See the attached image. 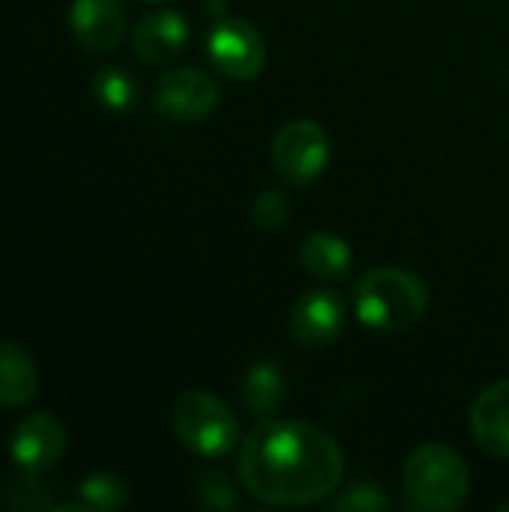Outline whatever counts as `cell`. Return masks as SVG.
I'll return each instance as SVG.
<instances>
[{
  "label": "cell",
  "instance_id": "cell-1",
  "mask_svg": "<svg viewBox=\"0 0 509 512\" xmlns=\"http://www.w3.org/2000/svg\"><path fill=\"white\" fill-rule=\"evenodd\" d=\"M243 489L270 507H312L336 495L345 477L342 447L315 423L261 420L240 447Z\"/></svg>",
  "mask_w": 509,
  "mask_h": 512
},
{
  "label": "cell",
  "instance_id": "cell-2",
  "mask_svg": "<svg viewBox=\"0 0 509 512\" xmlns=\"http://www.w3.org/2000/svg\"><path fill=\"white\" fill-rule=\"evenodd\" d=\"M429 309V288L402 267H375L354 285V312L375 333H408Z\"/></svg>",
  "mask_w": 509,
  "mask_h": 512
},
{
  "label": "cell",
  "instance_id": "cell-3",
  "mask_svg": "<svg viewBox=\"0 0 509 512\" xmlns=\"http://www.w3.org/2000/svg\"><path fill=\"white\" fill-rule=\"evenodd\" d=\"M402 486L411 510L453 512L471 498V471L453 447L426 441L408 456Z\"/></svg>",
  "mask_w": 509,
  "mask_h": 512
},
{
  "label": "cell",
  "instance_id": "cell-4",
  "mask_svg": "<svg viewBox=\"0 0 509 512\" xmlns=\"http://www.w3.org/2000/svg\"><path fill=\"white\" fill-rule=\"evenodd\" d=\"M168 417L177 441L201 459H222L240 444L234 411L207 390H183L171 402Z\"/></svg>",
  "mask_w": 509,
  "mask_h": 512
},
{
  "label": "cell",
  "instance_id": "cell-5",
  "mask_svg": "<svg viewBox=\"0 0 509 512\" xmlns=\"http://www.w3.org/2000/svg\"><path fill=\"white\" fill-rule=\"evenodd\" d=\"M270 159L282 180L291 186H309L324 174L330 162V135L318 120H288L273 138Z\"/></svg>",
  "mask_w": 509,
  "mask_h": 512
},
{
  "label": "cell",
  "instance_id": "cell-6",
  "mask_svg": "<svg viewBox=\"0 0 509 512\" xmlns=\"http://www.w3.org/2000/svg\"><path fill=\"white\" fill-rule=\"evenodd\" d=\"M207 57L228 81H255L267 66V42L246 18H222L207 33Z\"/></svg>",
  "mask_w": 509,
  "mask_h": 512
},
{
  "label": "cell",
  "instance_id": "cell-7",
  "mask_svg": "<svg viewBox=\"0 0 509 512\" xmlns=\"http://www.w3.org/2000/svg\"><path fill=\"white\" fill-rule=\"evenodd\" d=\"M219 105V84L195 66H177L168 69L156 90H153V108L174 120V123H195L216 111Z\"/></svg>",
  "mask_w": 509,
  "mask_h": 512
},
{
  "label": "cell",
  "instance_id": "cell-8",
  "mask_svg": "<svg viewBox=\"0 0 509 512\" xmlns=\"http://www.w3.org/2000/svg\"><path fill=\"white\" fill-rule=\"evenodd\" d=\"M63 453H66V429L48 411L27 414L12 429L9 456L24 474L42 477V474L54 471L57 462L63 459Z\"/></svg>",
  "mask_w": 509,
  "mask_h": 512
},
{
  "label": "cell",
  "instance_id": "cell-9",
  "mask_svg": "<svg viewBox=\"0 0 509 512\" xmlns=\"http://www.w3.org/2000/svg\"><path fill=\"white\" fill-rule=\"evenodd\" d=\"M345 330V303L327 288L306 291L297 297L288 321V333L303 348H327Z\"/></svg>",
  "mask_w": 509,
  "mask_h": 512
},
{
  "label": "cell",
  "instance_id": "cell-10",
  "mask_svg": "<svg viewBox=\"0 0 509 512\" xmlns=\"http://www.w3.org/2000/svg\"><path fill=\"white\" fill-rule=\"evenodd\" d=\"M69 27L84 51L111 54L126 36V6L123 0H72Z\"/></svg>",
  "mask_w": 509,
  "mask_h": 512
},
{
  "label": "cell",
  "instance_id": "cell-11",
  "mask_svg": "<svg viewBox=\"0 0 509 512\" xmlns=\"http://www.w3.org/2000/svg\"><path fill=\"white\" fill-rule=\"evenodd\" d=\"M189 45V21L174 9H153L138 18L132 30V48L144 63L162 66L177 60Z\"/></svg>",
  "mask_w": 509,
  "mask_h": 512
},
{
  "label": "cell",
  "instance_id": "cell-12",
  "mask_svg": "<svg viewBox=\"0 0 509 512\" xmlns=\"http://www.w3.org/2000/svg\"><path fill=\"white\" fill-rule=\"evenodd\" d=\"M468 426L480 450L495 459H509V378L480 390L471 405Z\"/></svg>",
  "mask_w": 509,
  "mask_h": 512
},
{
  "label": "cell",
  "instance_id": "cell-13",
  "mask_svg": "<svg viewBox=\"0 0 509 512\" xmlns=\"http://www.w3.org/2000/svg\"><path fill=\"white\" fill-rule=\"evenodd\" d=\"M39 390L36 360L9 339H0V408H24Z\"/></svg>",
  "mask_w": 509,
  "mask_h": 512
},
{
  "label": "cell",
  "instance_id": "cell-14",
  "mask_svg": "<svg viewBox=\"0 0 509 512\" xmlns=\"http://www.w3.org/2000/svg\"><path fill=\"white\" fill-rule=\"evenodd\" d=\"M285 375L279 369V363L273 360H258L246 369L243 381H240V396L249 414H255L258 420H270L279 414V408L285 405Z\"/></svg>",
  "mask_w": 509,
  "mask_h": 512
},
{
  "label": "cell",
  "instance_id": "cell-15",
  "mask_svg": "<svg viewBox=\"0 0 509 512\" xmlns=\"http://www.w3.org/2000/svg\"><path fill=\"white\" fill-rule=\"evenodd\" d=\"M300 264H303V270L309 276H315L321 282H339V279H345L351 273L354 252H351L348 240H342L339 234L318 231V234L303 240Z\"/></svg>",
  "mask_w": 509,
  "mask_h": 512
},
{
  "label": "cell",
  "instance_id": "cell-16",
  "mask_svg": "<svg viewBox=\"0 0 509 512\" xmlns=\"http://www.w3.org/2000/svg\"><path fill=\"white\" fill-rule=\"evenodd\" d=\"M93 99L111 114H129L138 105V81L123 66H102L93 72Z\"/></svg>",
  "mask_w": 509,
  "mask_h": 512
},
{
  "label": "cell",
  "instance_id": "cell-17",
  "mask_svg": "<svg viewBox=\"0 0 509 512\" xmlns=\"http://www.w3.org/2000/svg\"><path fill=\"white\" fill-rule=\"evenodd\" d=\"M78 498H81L84 510L117 512L129 504V489H126V483L120 477L99 471V474H90V477L81 480Z\"/></svg>",
  "mask_w": 509,
  "mask_h": 512
},
{
  "label": "cell",
  "instance_id": "cell-18",
  "mask_svg": "<svg viewBox=\"0 0 509 512\" xmlns=\"http://www.w3.org/2000/svg\"><path fill=\"white\" fill-rule=\"evenodd\" d=\"M195 495L204 507L210 510H234L240 501H237V492L234 486L228 483V477L216 468H207L195 477Z\"/></svg>",
  "mask_w": 509,
  "mask_h": 512
},
{
  "label": "cell",
  "instance_id": "cell-19",
  "mask_svg": "<svg viewBox=\"0 0 509 512\" xmlns=\"http://www.w3.org/2000/svg\"><path fill=\"white\" fill-rule=\"evenodd\" d=\"M390 507H393V498L375 483H354L333 501V512H375L390 510Z\"/></svg>",
  "mask_w": 509,
  "mask_h": 512
},
{
  "label": "cell",
  "instance_id": "cell-20",
  "mask_svg": "<svg viewBox=\"0 0 509 512\" xmlns=\"http://www.w3.org/2000/svg\"><path fill=\"white\" fill-rule=\"evenodd\" d=\"M291 219V201L282 189H264L252 204V222L261 231H279Z\"/></svg>",
  "mask_w": 509,
  "mask_h": 512
},
{
  "label": "cell",
  "instance_id": "cell-21",
  "mask_svg": "<svg viewBox=\"0 0 509 512\" xmlns=\"http://www.w3.org/2000/svg\"><path fill=\"white\" fill-rule=\"evenodd\" d=\"M498 512H509V501H504V504L498 507Z\"/></svg>",
  "mask_w": 509,
  "mask_h": 512
},
{
  "label": "cell",
  "instance_id": "cell-22",
  "mask_svg": "<svg viewBox=\"0 0 509 512\" xmlns=\"http://www.w3.org/2000/svg\"><path fill=\"white\" fill-rule=\"evenodd\" d=\"M150 3H156V0H150Z\"/></svg>",
  "mask_w": 509,
  "mask_h": 512
}]
</instances>
